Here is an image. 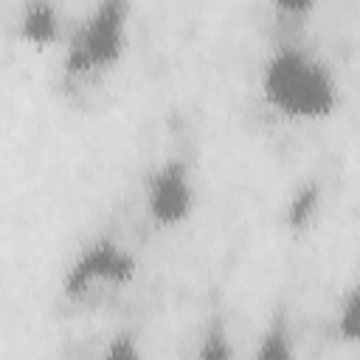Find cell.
I'll return each mask as SVG.
<instances>
[{"label": "cell", "instance_id": "6", "mask_svg": "<svg viewBox=\"0 0 360 360\" xmlns=\"http://www.w3.org/2000/svg\"><path fill=\"white\" fill-rule=\"evenodd\" d=\"M290 354H292L290 329L284 326L281 318H276V321L270 323V329L262 335L259 349H256V357H262V360H287Z\"/></svg>", "mask_w": 360, "mask_h": 360}, {"label": "cell", "instance_id": "7", "mask_svg": "<svg viewBox=\"0 0 360 360\" xmlns=\"http://www.w3.org/2000/svg\"><path fill=\"white\" fill-rule=\"evenodd\" d=\"M318 208V188H304L292 202H290V225H307Z\"/></svg>", "mask_w": 360, "mask_h": 360}, {"label": "cell", "instance_id": "5", "mask_svg": "<svg viewBox=\"0 0 360 360\" xmlns=\"http://www.w3.org/2000/svg\"><path fill=\"white\" fill-rule=\"evenodd\" d=\"M17 39L28 48H51L62 39V14L53 0H22L17 14Z\"/></svg>", "mask_w": 360, "mask_h": 360}, {"label": "cell", "instance_id": "8", "mask_svg": "<svg viewBox=\"0 0 360 360\" xmlns=\"http://www.w3.org/2000/svg\"><path fill=\"white\" fill-rule=\"evenodd\" d=\"M270 3H273V8H276L278 17H287V20H304V17L315 8L318 0H270Z\"/></svg>", "mask_w": 360, "mask_h": 360}, {"label": "cell", "instance_id": "2", "mask_svg": "<svg viewBox=\"0 0 360 360\" xmlns=\"http://www.w3.org/2000/svg\"><path fill=\"white\" fill-rule=\"evenodd\" d=\"M132 0H96L68 42L65 70L70 76H98L112 70L129 42Z\"/></svg>", "mask_w": 360, "mask_h": 360}, {"label": "cell", "instance_id": "9", "mask_svg": "<svg viewBox=\"0 0 360 360\" xmlns=\"http://www.w3.org/2000/svg\"><path fill=\"white\" fill-rule=\"evenodd\" d=\"M340 335L346 340H354V335H357V298H354V292L346 295V304L340 309Z\"/></svg>", "mask_w": 360, "mask_h": 360}, {"label": "cell", "instance_id": "4", "mask_svg": "<svg viewBox=\"0 0 360 360\" xmlns=\"http://www.w3.org/2000/svg\"><path fill=\"white\" fill-rule=\"evenodd\" d=\"M143 205L158 228L183 225L197 205V183L186 158H166L152 169L143 186Z\"/></svg>", "mask_w": 360, "mask_h": 360}, {"label": "cell", "instance_id": "1", "mask_svg": "<svg viewBox=\"0 0 360 360\" xmlns=\"http://www.w3.org/2000/svg\"><path fill=\"white\" fill-rule=\"evenodd\" d=\"M262 96L284 118L315 121L338 107L332 70L298 45H278L262 68Z\"/></svg>", "mask_w": 360, "mask_h": 360}, {"label": "cell", "instance_id": "3", "mask_svg": "<svg viewBox=\"0 0 360 360\" xmlns=\"http://www.w3.org/2000/svg\"><path fill=\"white\" fill-rule=\"evenodd\" d=\"M135 278V256L110 236L84 245L65 270V295L87 298L101 287H124Z\"/></svg>", "mask_w": 360, "mask_h": 360}]
</instances>
